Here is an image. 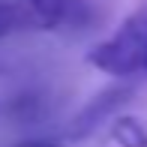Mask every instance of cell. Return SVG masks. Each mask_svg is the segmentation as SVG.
I'll return each instance as SVG.
<instances>
[{"label":"cell","instance_id":"1","mask_svg":"<svg viewBox=\"0 0 147 147\" xmlns=\"http://www.w3.org/2000/svg\"><path fill=\"white\" fill-rule=\"evenodd\" d=\"M87 63L114 78H129L138 72L147 75V6L120 24L111 39L99 42L87 54Z\"/></svg>","mask_w":147,"mask_h":147},{"label":"cell","instance_id":"7","mask_svg":"<svg viewBox=\"0 0 147 147\" xmlns=\"http://www.w3.org/2000/svg\"><path fill=\"white\" fill-rule=\"evenodd\" d=\"M18 147H57L54 141H24V144H18Z\"/></svg>","mask_w":147,"mask_h":147},{"label":"cell","instance_id":"5","mask_svg":"<svg viewBox=\"0 0 147 147\" xmlns=\"http://www.w3.org/2000/svg\"><path fill=\"white\" fill-rule=\"evenodd\" d=\"M111 141L120 147H147V123L132 114H123L111 126Z\"/></svg>","mask_w":147,"mask_h":147},{"label":"cell","instance_id":"4","mask_svg":"<svg viewBox=\"0 0 147 147\" xmlns=\"http://www.w3.org/2000/svg\"><path fill=\"white\" fill-rule=\"evenodd\" d=\"M6 117H9L12 123H18V126L39 123V120L45 117V99L39 96V93H33V90H24V93H18V96L9 99Z\"/></svg>","mask_w":147,"mask_h":147},{"label":"cell","instance_id":"8","mask_svg":"<svg viewBox=\"0 0 147 147\" xmlns=\"http://www.w3.org/2000/svg\"><path fill=\"white\" fill-rule=\"evenodd\" d=\"M144 3H147V0H144Z\"/></svg>","mask_w":147,"mask_h":147},{"label":"cell","instance_id":"6","mask_svg":"<svg viewBox=\"0 0 147 147\" xmlns=\"http://www.w3.org/2000/svg\"><path fill=\"white\" fill-rule=\"evenodd\" d=\"M12 30H18L15 3H6V0H0V39H6Z\"/></svg>","mask_w":147,"mask_h":147},{"label":"cell","instance_id":"2","mask_svg":"<svg viewBox=\"0 0 147 147\" xmlns=\"http://www.w3.org/2000/svg\"><path fill=\"white\" fill-rule=\"evenodd\" d=\"M18 15V27L27 30H57V27H81L87 21L84 0H12Z\"/></svg>","mask_w":147,"mask_h":147},{"label":"cell","instance_id":"3","mask_svg":"<svg viewBox=\"0 0 147 147\" xmlns=\"http://www.w3.org/2000/svg\"><path fill=\"white\" fill-rule=\"evenodd\" d=\"M132 93H135V87H132L129 81H120V84L105 87L99 96H93L90 102L72 117L69 129H66V138H69V141H84V138H90L105 120H111L120 111V105L129 102Z\"/></svg>","mask_w":147,"mask_h":147}]
</instances>
